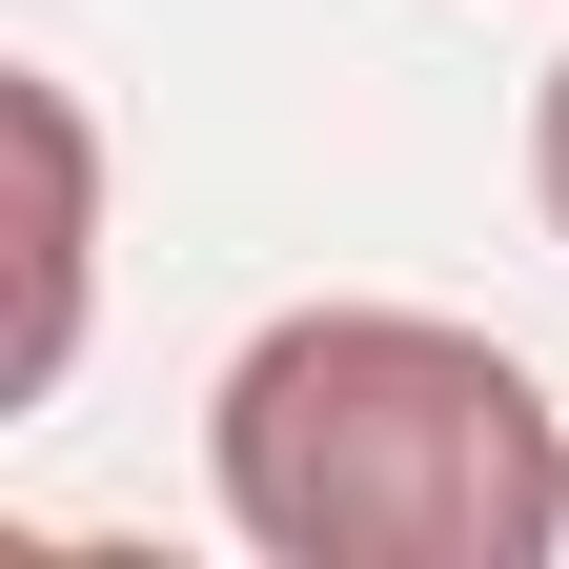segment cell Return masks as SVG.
Returning a JSON list of instances; mask_svg holds the SVG:
<instances>
[{
    "label": "cell",
    "instance_id": "6da1fadb",
    "mask_svg": "<svg viewBox=\"0 0 569 569\" xmlns=\"http://www.w3.org/2000/svg\"><path fill=\"white\" fill-rule=\"evenodd\" d=\"M203 488L264 569H549L569 407L448 306H284L203 407Z\"/></svg>",
    "mask_w": 569,
    "mask_h": 569
},
{
    "label": "cell",
    "instance_id": "7a4b0ae2",
    "mask_svg": "<svg viewBox=\"0 0 569 569\" xmlns=\"http://www.w3.org/2000/svg\"><path fill=\"white\" fill-rule=\"evenodd\" d=\"M0 142H21V306H0V407H41L82 367V284H102V122L61 61H0Z\"/></svg>",
    "mask_w": 569,
    "mask_h": 569
},
{
    "label": "cell",
    "instance_id": "3957f363",
    "mask_svg": "<svg viewBox=\"0 0 569 569\" xmlns=\"http://www.w3.org/2000/svg\"><path fill=\"white\" fill-rule=\"evenodd\" d=\"M529 203H549V244H569V61L529 82Z\"/></svg>",
    "mask_w": 569,
    "mask_h": 569
}]
</instances>
